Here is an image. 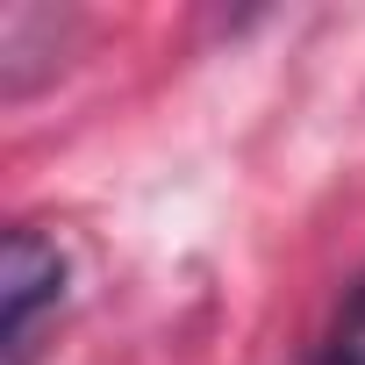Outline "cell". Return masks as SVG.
<instances>
[{"label":"cell","mask_w":365,"mask_h":365,"mask_svg":"<svg viewBox=\"0 0 365 365\" xmlns=\"http://www.w3.org/2000/svg\"><path fill=\"white\" fill-rule=\"evenodd\" d=\"M65 301V251L36 230H8V251H0V344H8V365H29L43 315Z\"/></svg>","instance_id":"6da1fadb"},{"label":"cell","mask_w":365,"mask_h":365,"mask_svg":"<svg viewBox=\"0 0 365 365\" xmlns=\"http://www.w3.org/2000/svg\"><path fill=\"white\" fill-rule=\"evenodd\" d=\"M315 365H365V351H358V344H329Z\"/></svg>","instance_id":"7a4b0ae2"},{"label":"cell","mask_w":365,"mask_h":365,"mask_svg":"<svg viewBox=\"0 0 365 365\" xmlns=\"http://www.w3.org/2000/svg\"><path fill=\"white\" fill-rule=\"evenodd\" d=\"M351 322L365 329V279H358V294H351Z\"/></svg>","instance_id":"3957f363"}]
</instances>
